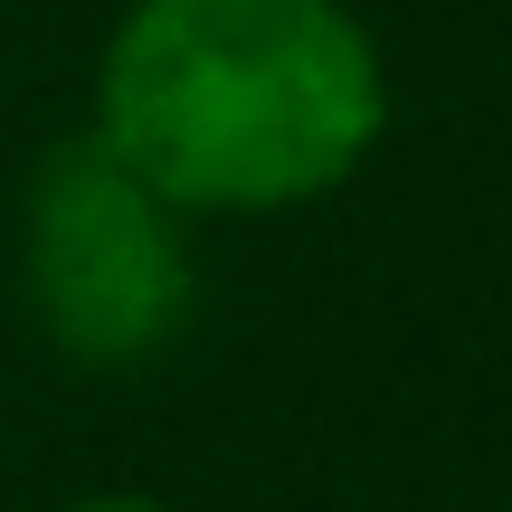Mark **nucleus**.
I'll return each mask as SVG.
<instances>
[{
  "label": "nucleus",
  "mask_w": 512,
  "mask_h": 512,
  "mask_svg": "<svg viewBox=\"0 0 512 512\" xmlns=\"http://www.w3.org/2000/svg\"><path fill=\"white\" fill-rule=\"evenodd\" d=\"M86 133L181 219H285L380 152L389 67L351 0H133Z\"/></svg>",
  "instance_id": "nucleus-1"
},
{
  "label": "nucleus",
  "mask_w": 512,
  "mask_h": 512,
  "mask_svg": "<svg viewBox=\"0 0 512 512\" xmlns=\"http://www.w3.org/2000/svg\"><path fill=\"white\" fill-rule=\"evenodd\" d=\"M19 294L67 370H152L200 304L190 219L95 133H67L19 190Z\"/></svg>",
  "instance_id": "nucleus-2"
},
{
  "label": "nucleus",
  "mask_w": 512,
  "mask_h": 512,
  "mask_svg": "<svg viewBox=\"0 0 512 512\" xmlns=\"http://www.w3.org/2000/svg\"><path fill=\"white\" fill-rule=\"evenodd\" d=\"M57 512H171V503H152V494H86V503H57Z\"/></svg>",
  "instance_id": "nucleus-3"
}]
</instances>
